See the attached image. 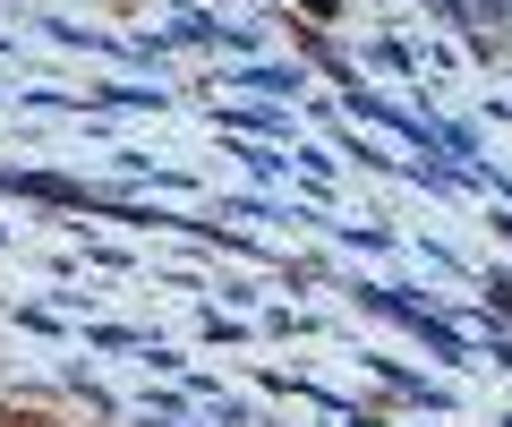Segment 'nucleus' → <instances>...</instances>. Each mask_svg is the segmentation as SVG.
<instances>
[]
</instances>
